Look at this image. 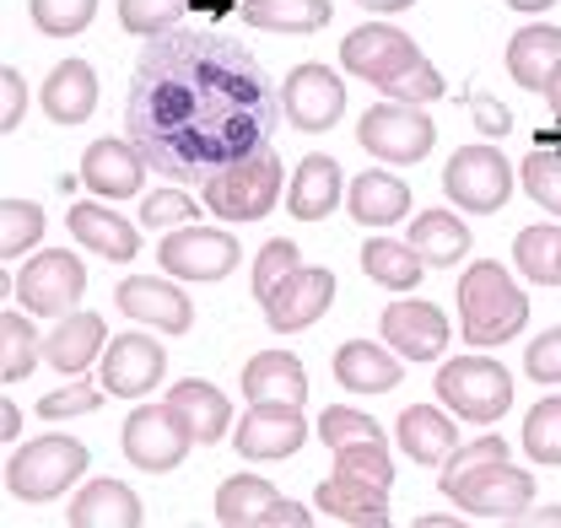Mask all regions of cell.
Segmentation results:
<instances>
[{
	"label": "cell",
	"instance_id": "1",
	"mask_svg": "<svg viewBox=\"0 0 561 528\" xmlns=\"http://www.w3.org/2000/svg\"><path fill=\"white\" fill-rule=\"evenodd\" d=\"M280 114V92L243 44L216 27H168L146 38L125 130L151 173L206 184L210 173L265 151Z\"/></svg>",
	"mask_w": 561,
	"mask_h": 528
},
{
	"label": "cell",
	"instance_id": "2",
	"mask_svg": "<svg viewBox=\"0 0 561 528\" xmlns=\"http://www.w3.org/2000/svg\"><path fill=\"white\" fill-rule=\"evenodd\" d=\"M459 330L470 345H507L529 330V297L496 260H476L459 275Z\"/></svg>",
	"mask_w": 561,
	"mask_h": 528
},
{
	"label": "cell",
	"instance_id": "3",
	"mask_svg": "<svg viewBox=\"0 0 561 528\" xmlns=\"http://www.w3.org/2000/svg\"><path fill=\"white\" fill-rule=\"evenodd\" d=\"M432 389L470 426H496L513 410V372L502 361H491V356H454V361H443Z\"/></svg>",
	"mask_w": 561,
	"mask_h": 528
},
{
	"label": "cell",
	"instance_id": "4",
	"mask_svg": "<svg viewBox=\"0 0 561 528\" xmlns=\"http://www.w3.org/2000/svg\"><path fill=\"white\" fill-rule=\"evenodd\" d=\"M201 199H206L210 216H221V221H260V216H271L280 199V151L265 146V151L210 173L201 184Z\"/></svg>",
	"mask_w": 561,
	"mask_h": 528
},
{
	"label": "cell",
	"instance_id": "5",
	"mask_svg": "<svg viewBox=\"0 0 561 528\" xmlns=\"http://www.w3.org/2000/svg\"><path fill=\"white\" fill-rule=\"evenodd\" d=\"M87 474V448L76 437H33L22 443L11 459H5V491L22 496V502H55L66 496V485H76Z\"/></svg>",
	"mask_w": 561,
	"mask_h": 528
},
{
	"label": "cell",
	"instance_id": "6",
	"mask_svg": "<svg viewBox=\"0 0 561 528\" xmlns=\"http://www.w3.org/2000/svg\"><path fill=\"white\" fill-rule=\"evenodd\" d=\"M356 140L367 157L389 162V168H411L437 146V125L421 114V103H378L356 119Z\"/></svg>",
	"mask_w": 561,
	"mask_h": 528
},
{
	"label": "cell",
	"instance_id": "7",
	"mask_svg": "<svg viewBox=\"0 0 561 528\" xmlns=\"http://www.w3.org/2000/svg\"><path fill=\"white\" fill-rule=\"evenodd\" d=\"M443 195L454 199V210L496 216L513 195V162L496 146H459L443 168Z\"/></svg>",
	"mask_w": 561,
	"mask_h": 528
},
{
	"label": "cell",
	"instance_id": "8",
	"mask_svg": "<svg viewBox=\"0 0 561 528\" xmlns=\"http://www.w3.org/2000/svg\"><path fill=\"white\" fill-rule=\"evenodd\" d=\"M443 496H454V507H465V513H476V518L513 524V518L529 513V502H535V480H529V469H513L507 459H496V463L470 469L465 480H454Z\"/></svg>",
	"mask_w": 561,
	"mask_h": 528
},
{
	"label": "cell",
	"instance_id": "9",
	"mask_svg": "<svg viewBox=\"0 0 561 528\" xmlns=\"http://www.w3.org/2000/svg\"><path fill=\"white\" fill-rule=\"evenodd\" d=\"M280 108H286V125L302 135L335 130V119L346 114V81L330 66H291L280 81Z\"/></svg>",
	"mask_w": 561,
	"mask_h": 528
},
{
	"label": "cell",
	"instance_id": "10",
	"mask_svg": "<svg viewBox=\"0 0 561 528\" xmlns=\"http://www.w3.org/2000/svg\"><path fill=\"white\" fill-rule=\"evenodd\" d=\"M125 459L146 469V474H168V469H179L184 454L195 448V437H190V426L168 410V399L162 404H140L130 410V421H125Z\"/></svg>",
	"mask_w": 561,
	"mask_h": 528
},
{
	"label": "cell",
	"instance_id": "11",
	"mask_svg": "<svg viewBox=\"0 0 561 528\" xmlns=\"http://www.w3.org/2000/svg\"><path fill=\"white\" fill-rule=\"evenodd\" d=\"M416 60H421L416 38L400 33V27H389V22H362L341 44V66L356 81H367V87H389L394 76H405Z\"/></svg>",
	"mask_w": 561,
	"mask_h": 528
},
{
	"label": "cell",
	"instance_id": "12",
	"mask_svg": "<svg viewBox=\"0 0 561 528\" xmlns=\"http://www.w3.org/2000/svg\"><path fill=\"white\" fill-rule=\"evenodd\" d=\"M238 238L232 232H221V227H179V232H168L162 238V249H157V264L168 269V275H179V280H221V275H232L238 269Z\"/></svg>",
	"mask_w": 561,
	"mask_h": 528
},
{
	"label": "cell",
	"instance_id": "13",
	"mask_svg": "<svg viewBox=\"0 0 561 528\" xmlns=\"http://www.w3.org/2000/svg\"><path fill=\"white\" fill-rule=\"evenodd\" d=\"M330 302H335V275L319 269V264H297L260 308H265V324L276 334H302L330 313Z\"/></svg>",
	"mask_w": 561,
	"mask_h": 528
},
{
	"label": "cell",
	"instance_id": "14",
	"mask_svg": "<svg viewBox=\"0 0 561 528\" xmlns=\"http://www.w3.org/2000/svg\"><path fill=\"white\" fill-rule=\"evenodd\" d=\"M308 421H302V404H249V415H238L232 426V443H238V459L249 463H271V459H291L302 443H308Z\"/></svg>",
	"mask_w": 561,
	"mask_h": 528
},
{
	"label": "cell",
	"instance_id": "15",
	"mask_svg": "<svg viewBox=\"0 0 561 528\" xmlns=\"http://www.w3.org/2000/svg\"><path fill=\"white\" fill-rule=\"evenodd\" d=\"M81 291H87V269H81V260L66 254V249L33 254V260L22 264V280H16L22 308H27V313H44V319H66Z\"/></svg>",
	"mask_w": 561,
	"mask_h": 528
},
{
	"label": "cell",
	"instance_id": "16",
	"mask_svg": "<svg viewBox=\"0 0 561 528\" xmlns=\"http://www.w3.org/2000/svg\"><path fill=\"white\" fill-rule=\"evenodd\" d=\"M162 372H168V351L151 334H114L98 361V383L114 399H146L151 383H162Z\"/></svg>",
	"mask_w": 561,
	"mask_h": 528
},
{
	"label": "cell",
	"instance_id": "17",
	"mask_svg": "<svg viewBox=\"0 0 561 528\" xmlns=\"http://www.w3.org/2000/svg\"><path fill=\"white\" fill-rule=\"evenodd\" d=\"M378 340H389L405 361H437L443 345H448V313L437 302H421V297H400L383 308L378 319Z\"/></svg>",
	"mask_w": 561,
	"mask_h": 528
},
{
	"label": "cell",
	"instance_id": "18",
	"mask_svg": "<svg viewBox=\"0 0 561 528\" xmlns=\"http://www.w3.org/2000/svg\"><path fill=\"white\" fill-rule=\"evenodd\" d=\"M114 302H119V313H125V319L151 324V330H162V334H190L195 330V302H190L179 286H168V280L130 275V280H119Z\"/></svg>",
	"mask_w": 561,
	"mask_h": 528
},
{
	"label": "cell",
	"instance_id": "19",
	"mask_svg": "<svg viewBox=\"0 0 561 528\" xmlns=\"http://www.w3.org/2000/svg\"><path fill=\"white\" fill-rule=\"evenodd\" d=\"M81 184L98 199H136L146 184V157L136 140H92L81 157Z\"/></svg>",
	"mask_w": 561,
	"mask_h": 528
},
{
	"label": "cell",
	"instance_id": "20",
	"mask_svg": "<svg viewBox=\"0 0 561 528\" xmlns=\"http://www.w3.org/2000/svg\"><path fill=\"white\" fill-rule=\"evenodd\" d=\"M66 227L87 254H103V260H114V264H125V260H136L140 254V227L136 221H125L119 210H108L103 199H81V205H70Z\"/></svg>",
	"mask_w": 561,
	"mask_h": 528
},
{
	"label": "cell",
	"instance_id": "21",
	"mask_svg": "<svg viewBox=\"0 0 561 528\" xmlns=\"http://www.w3.org/2000/svg\"><path fill=\"white\" fill-rule=\"evenodd\" d=\"M103 351H108L103 319H98V313H81V308H70L66 319L44 334V361H49L60 378H81L92 361H103Z\"/></svg>",
	"mask_w": 561,
	"mask_h": 528
},
{
	"label": "cell",
	"instance_id": "22",
	"mask_svg": "<svg viewBox=\"0 0 561 528\" xmlns=\"http://www.w3.org/2000/svg\"><path fill=\"white\" fill-rule=\"evenodd\" d=\"M405 356L389 345H373V340H346L341 351H335V383L351 389V394H389V389H400V378H405V367H400Z\"/></svg>",
	"mask_w": 561,
	"mask_h": 528
},
{
	"label": "cell",
	"instance_id": "23",
	"mask_svg": "<svg viewBox=\"0 0 561 528\" xmlns=\"http://www.w3.org/2000/svg\"><path fill=\"white\" fill-rule=\"evenodd\" d=\"M238 389H243L249 404H302L308 399V372L291 351H260V356H249Z\"/></svg>",
	"mask_w": 561,
	"mask_h": 528
},
{
	"label": "cell",
	"instance_id": "24",
	"mask_svg": "<svg viewBox=\"0 0 561 528\" xmlns=\"http://www.w3.org/2000/svg\"><path fill=\"white\" fill-rule=\"evenodd\" d=\"M341 195H346V184H341V162L324 157V151H313V157H302L297 173H291L286 216H297V221H324V216L341 205Z\"/></svg>",
	"mask_w": 561,
	"mask_h": 528
},
{
	"label": "cell",
	"instance_id": "25",
	"mask_svg": "<svg viewBox=\"0 0 561 528\" xmlns=\"http://www.w3.org/2000/svg\"><path fill=\"white\" fill-rule=\"evenodd\" d=\"M168 410L190 426V437H195L201 448L221 443V437L232 432V399L221 394L216 383H201V378L173 383V389H168Z\"/></svg>",
	"mask_w": 561,
	"mask_h": 528
},
{
	"label": "cell",
	"instance_id": "26",
	"mask_svg": "<svg viewBox=\"0 0 561 528\" xmlns=\"http://www.w3.org/2000/svg\"><path fill=\"white\" fill-rule=\"evenodd\" d=\"M394 437H400L405 459L426 463V469H437V463L459 448V426H454V415H443L437 404H411V410H400Z\"/></svg>",
	"mask_w": 561,
	"mask_h": 528
},
{
	"label": "cell",
	"instance_id": "27",
	"mask_svg": "<svg viewBox=\"0 0 561 528\" xmlns=\"http://www.w3.org/2000/svg\"><path fill=\"white\" fill-rule=\"evenodd\" d=\"M346 205L362 227H394V221L411 216V184L394 179V173H383V168H367V173L351 179Z\"/></svg>",
	"mask_w": 561,
	"mask_h": 528
},
{
	"label": "cell",
	"instance_id": "28",
	"mask_svg": "<svg viewBox=\"0 0 561 528\" xmlns=\"http://www.w3.org/2000/svg\"><path fill=\"white\" fill-rule=\"evenodd\" d=\"M561 66V27L551 22H535V27H518L507 38V76L524 87V92H546V81Z\"/></svg>",
	"mask_w": 561,
	"mask_h": 528
},
{
	"label": "cell",
	"instance_id": "29",
	"mask_svg": "<svg viewBox=\"0 0 561 528\" xmlns=\"http://www.w3.org/2000/svg\"><path fill=\"white\" fill-rule=\"evenodd\" d=\"M92 108H98V70L87 60H60L44 81V114L70 130V125H87Z\"/></svg>",
	"mask_w": 561,
	"mask_h": 528
},
{
	"label": "cell",
	"instance_id": "30",
	"mask_svg": "<svg viewBox=\"0 0 561 528\" xmlns=\"http://www.w3.org/2000/svg\"><path fill=\"white\" fill-rule=\"evenodd\" d=\"M140 496L125 480H92L76 502H70V528H140Z\"/></svg>",
	"mask_w": 561,
	"mask_h": 528
},
{
	"label": "cell",
	"instance_id": "31",
	"mask_svg": "<svg viewBox=\"0 0 561 528\" xmlns=\"http://www.w3.org/2000/svg\"><path fill=\"white\" fill-rule=\"evenodd\" d=\"M319 513L341 518V524L383 528L389 524V491H378L367 480H351V474H330V480H319Z\"/></svg>",
	"mask_w": 561,
	"mask_h": 528
},
{
	"label": "cell",
	"instance_id": "32",
	"mask_svg": "<svg viewBox=\"0 0 561 528\" xmlns=\"http://www.w3.org/2000/svg\"><path fill=\"white\" fill-rule=\"evenodd\" d=\"M405 243H411L432 269H454V264L470 254V227H465L454 210H421L416 221H411V238H405Z\"/></svg>",
	"mask_w": 561,
	"mask_h": 528
},
{
	"label": "cell",
	"instance_id": "33",
	"mask_svg": "<svg viewBox=\"0 0 561 528\" xmlns=\"http://www.w3.org/2000/svg\"><path fill=\"white\" fill-rule=\"evenodd\" d=\"M330 16H335L330 0H243V22L260 27V33H291V38H302V33L330 27Z\"/></svg>",
	"mask_w": 561,
	"mask_h": 528
},
{
	"label": "cell",
	"instance_id": "34",
	"mask_svg": "<svg viewBox=\"0 0 561 528\" xmlns=\"http://www.w3.org/2000/svg\"><path fill=\"white\" fill-rule=\"evenodd\" d=\"M276 502L280 496L265 474H232V480H221V491H216V524L221 528H260Z\"/></svg>",
	"mask_w": 561,
	"mask_h": 528
},
{
	"label": "cell",
	"instance_id": "35",
	"mask_svg": "<svg viewBox=\"0 0 561 528\" xmlns=\"http://www.w3.org/2000/svg\"><path fill=\"white\" fill-rule=\"evenodd\" d=\"M421 269H426V260H421L411 243L373 238V243L362 249V275H367V280H378L383 291H416Z\"/></svg>",
	"mask_w": 561,
	"mask_h": 528
},
{
	"label": "cell",
	"instance_id": "36",
	"mask_svg": "<svg viewBox=\"0 0 561 528\" xmlns=\"http://www.w3.org/2000/svg\"><path fill=\"white\" fill-rule=\"evenodd\" d=\"M513 264L535 286H561V227H524L513 238Z\"/></svg>",
	"mask_w": 561,
	"mask_h": 528
},
{
	"label": "cell",
	"instance_id": "37",
	"mask_svg": "<svg viewBox=\"0 0 561 528\" xmlns=\"http://www.w3.org/2000/svg\"><path fill=\"white\" fill-rule=\"evenodd\" d=\"M38 356H44V334L33 330L16 308H5L0 313V383H22Z\"/></svg>",
	"mask_w": 561,
	"mask_h": 528
},
{
	"label": "cell",
	"instance_id": "38",
	"mask_svg": "<svg viewBox=\"0 0 561 528\" xmlns=\"http://www.w3.org/2000/svg\"><path fill=\"white\" fill-rule=\"evenodd\" d=\"M524 454L540 463V469H557L561 463V394L540 399L524 415Z\"/></svg>",
	"mask_w": 561,
	"mask_h": 528
},
{
	"label": "cell",
	"instance_id": "39",
	"mask_svg": "<svg viewBox=\"0 0 561 528\" xmlns=\"http://www.w3.org/2000/svg\"><path fill=\"white\" fill-rule=\"evenodd\" d=\"M38 238H44V210L33 199H16V195L0 199V260L27 254Z\"/></svg>",
	"mask_w": 561,
	"mask_h": 528
},
{
	"label": "cell",
	"instance_id": "40",
	"mask_svg": "<svg viewBox=\"0 0 561 528\" xmlns=\"http://www.w3.org/2000/svg\"><path fill=\"white\" fill-rule=\"evenodd\" d=\"M27 11H33V27L44 38H76L92 27L98 0H27Z\"/></svg>",
	"mask_w": 561,
	"mask_h": 528
},
{
	"label": "cell",
	"instance_id": "41",
	"mask_svg": "<svg viewBox=\"0 0 561 528\" xmlns=\"http://www.w3.org/2000/svg\"><path fill=\"white\" fill-rule=\"evenodd\" d=\"M335 474H351V480H367V485L389 491L394 485V459H389L383 443H346V448H335Z\"/></svg>",
	"mask_w": 561,
	"mask_h": 528
},
{
	"label": "cell",
	"instance_id": "42",
	"mask_svg": "<svg viewBox=\"0 0 561 528\" xmlns=\"http://www.w3.org/2000/svg\"><path fill=\"white\" fill-rule=\"evenodd\" d=\"M190 11V0H119V27L136 38H157L168 27H179Z\"/></svg>",
	"mask_w": 561,
	"mask_h": 528
},
{
	"label": "cell",
	"instance_id": "43",
	"mask_svg": "<svg viewBox=\"0 0 561 528\" xmlns=\"http://www.w3.org/2000/svg\"><path fill=\"white\" fill-rule=\"evenodd\" d=\"M319 437H324V448L335 454V448H346V443H383V426H378L373 415L351 410V404H330V410L319 415Z\"/></svg>",
	"mask_w": 561,
	"mask_h": 528
},
{
	"label": "cell",
	"instance_id": "44",
	"mask_svg": "<svg viewBox=\"0 0 561 528\" xmlns=\"http://www.w3.org/2000/svg\"><path fill=\"white\" fill-rule=\"evenodd\" d=\"M518 173H524V190H529V199H535L540 210L561 216V157H557V151H540V146H535V157H529Z\"/></svg>",
	"mask_w": 561,
	"mask_h": 528
},
{
	"label": "cell",
	"instance_id": "45",
	"mask_svg": "<svg viewBox=\"0 0 561 528\" xmlns=\"http://www.w3.org/2000/svg\"><path fill=\"white\" fill-rule=\"evenodd\" d=\"M297 264H302V249H297V243H286V238H271V243L254 254V297L265 302V297L276 291Z\"/></svg>",
	"mask_w": 561,
	"mask_h": 528
},
{
	"label": "cell",
	"instance_id": "46",
	"mask_svg": "<svg viewBox=\"0 0 561 528\" xmlns=\"http://www.w3.org/2000/svg\"><path fill=\"white\" fill-rule=\"evenodd\" d=\"M496 459H507V443L496 437V432H486V437H476V443H459L448 459H443V474H437V485L448 491L454 480H465L470 469H481V463H496Z\"/></svg>",
	"mask_w": 561,
	"mask_h": 528
},
{
	"label": "cell",
	"instance_id": "47",
	"mask_svg": "<svg viewBox=\"0 0 561 528\" xmlns=\"http://www.w3.org/2000/svg\"><path fill=\"white\" fill-rule=\"evenodd\" d=\"M103 383H66V389H55V394L38 399V415L44 421H70V415H92L98 404H103Z\"/></svg>",
	"mask_w": 561,
	"mask_h": 528
},
{
	"label": "cell",
	"instance_id": "48",
	"mask_svg": "<svg viewBox=\"0 0 561 528\" xmlns=\"http://www.w3.org/2000/svg\"><path fill=\"white\" fill-rule=\"evenodd\" d=\"M195 216V199L184 190H157V195L140 199V227L146 232H162V227H184Z\"/></svg>",
	"mask_w": 561,
	"mask_h": 528
},
{
	"label": "cell",
	"instance_id": "49",
	"mask_svg": "<svg viewBox=\"0 0 561 528\" xmlns=\"http://www.w3.org/2000/svg\"><path fill=\"white\" fill-rule=\"evenodd\" d=\"M383 97H394V103H437L448 87H443V76L426 66V60H416V66L405 70V76H394L389 87H378Z\"/></svg>",
	"mask_w": 561,
	"mask_h": 528
},
{
	"label": "cell",
	"instance_id": "50",
	"mask_svg": "<svg viewBox=\"0 0 561 528\" xmlns=\"http://www.w3.org/2000/svg\"><path fill=\"white\" fill-rule=\"evenodd\" d=\"M524 372H529L535 383H561V324L557 330H546L540 340H529V351H524Z\"/></svg>",
	"mask_w": 561,
	"mask_h": 528
},
{
	"label": "cell",
	"instance_id": "51",
	"mask_svg": "<svg viewBox=\"0 0 561 528\" xmlns=\"http://www.w3.org/2000/svg\"><path fill=\"white\" fill-rule=\"evenodd\" d=\"M22 108H27V87H22V76L5 66L0 70V130L11 135L22 125Z\"/></svg>",
	"mask_w": 561,
	"mask_h": 528
},
{
	"label": "cell",
	"instance_id": "52",
	"mask_svg": "<svg viewBox=\"0 0 561 528\" xmlns=\"http://www.w3.org/2000/svg\"><path fill=\"white\" fill-rule=\"evenodd\" d=\"M280 524H291V528H308V524H313V513H308V507H297V502H286V496H280L276 507H271V513H265V528H280Z\"/></svg>",
	"mask_w": 561,
	"mask_h": 528
},
{
	"label": "cell",
	"instance_id": "53",
	"mask_svg": "<svg viewBox=\"0 0 561 528\" xmlns=\"http://www.w3.org/2000/svg\"><path fill=\"white\" fill-rule=\"evenodd\" d=\"M0 437H5V443L22 437V410H16L11 399H0Z\"/></svg>",
	"mask_w": 561,
	"mask_h": 528
},
{
	"label": "cell",
	"instance_id": "54",
	"mask_svg": "<svg viewBox=\"0 0 561 528\" xmlns=\"http://www.w3.org/2000/svg\"><path fill=\"white\" fill-rule=\"evenodd\" d=\"M362 11H411L416 0H356Z\"/></svg>",
	"mask_w": 561,
	"mask_h": 528
},
{
	"label": "cell",
	"instance_id": "55",
	"mask_svg": "<svg viewBox=\"0 0 561 528\" xmlns=\"http://www.w3.org/2000/svg\"><path fill=\"white\" fill-rule=\"evenodd\" d=\"M546 103H551V114L561 119V66H557V76L546 81Z\"/></svg>",
	"mask_w": 561,
	"mask_h": 528
},
{
	"label": "cell",
	"instance_id": "56",
	"mask_svg": "<svg viewBox=\"0 0 561 528\" xmlns=\"http://www.w3.org/2000/svg\"><path fill=\"white\" fill-rule=\"evenodd\" d=\"M507 5H513V11H529V16H540V11H551L557 0H507Z\"/></svg>",
	"mask_w": 561,
	"mask_h": 528
},
{
	"label": "cell",
	"instance_id": "57",
	"mask_svg": "<svg viewBox=\"0 0 561 528\" xmlns=\"http://www.w3.org/2000/svg\"><path fill=\"white\" fill-rule=\"evenodd\" d=\"M535 524H546V528H561V507H546V513H535Z\"/></svg>",
	"mask_w": 561,
	"mask_h": 528
}]
</instances>
